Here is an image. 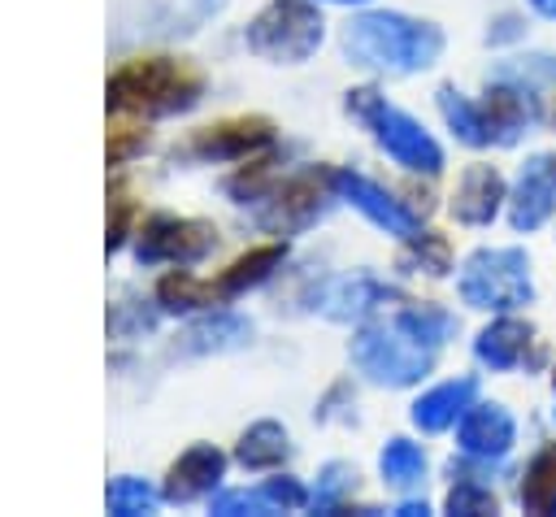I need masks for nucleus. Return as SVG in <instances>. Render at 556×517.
I'll return each mask as SVG.
<instances>
[{
    "label": "nucleus",
    "mask_w": 556,
    "mask_h": 517,
    "mask_svg": "<svg viewBox=\"0 0 556 517\" xmlns=\"http://www.w3.org/2000/svg\"><path fill=\"white\" fill-rule=\"evenodd\" d=\"M482 117H486L491 143H513L534 122V96H530V87L526 83H513V78H495V87L486 91Z\"/></svg>",
    "instance_id": "4468645a"
},
{
    "label": "nucleus",
    "mask_w": 556,
    "mask_h": 517,
    "mask_svg": "<svg viewBox=\"0 0 556 517\" xmlns=\"http://www.w3.org/2000/svg\"><path fill=\"white\" fill-rule=\"evenodd\" d=\"M400 265L404 269H426V274H447V243L439 235H413L408 248L400 252Z\"/></svg>",
    "instance_id": "cd10ccee"
},
{
    "label": "nucleus",
    "mask_w": 556,
    "mask_h": 517,
    "mask_svg": "<svg viewBox=\"0 0 556 517\" xmlns=\"http://www.w3.org/2000/svg\"><path fill=\"white\" fill-rule=\"evenodd\" d=\"M378 469H382V478H387L391 487L408 491V487L421 482V474H426V456H421L417 443H408V439H391V443L382 447V456H378Z\"/></svg>",
    "instance_id": "393cba45"
},
{
    "label": "nucleus",
    "mask_w": 556,
    "mask_h": 517,
    "mask_svg": "<svg viewBox=\"0 0 556 517\" xmlns=\"http://www.w3.org/2000/svg\"><path fill=\"white\" fill-rule=\"evenodd\" d=\"M521 508H526V513H539V517H552V513H556V443H547V447L526 465V478H521Z\"/></svg>",
    "instance_id": "5701e85b"
},
{
    "label": "nucleus",
    "mask_w": 556,
    "mask_h": 517,
    "mask_svg": "<svg viewBox=\"0 0 556 517\" xmlns=\"http://www.w3.org/2000/svg\"><path fill=\"white\" fill-rule=\"evenodd\" d=\"M348 113H356V117L374 130L378 148H382L395 165H404V169H413V174H439V169H443L439 143H434L408 113H400L395 104H387V96H378L374 87L348 91Z\"/></svg>",
    "instance_id": "7ed1b4c3"
},
{
    "label": "nucleus",
    "mask_w": 556,
    "mask_h": 517,
    "mask_svg": "<svg viewBox=\"0 0 556 517\" xmlns=\"http://www.w3.org/2000/svg\"><path fill=\"white\" fill-rule=\"evenodd\" d=\"M343 52L361 70H387V74H413L439 61L443 30L404 13H361L343 26Z\"/></svg>",
    "instance_id": "f257e3e1"
},
{
    "label": "nucleus",
    "mask_w": 556,
    "mask_h": 517,
    "mask_svg": "<svg viewBox=\"0 0 556 517\" xmlns=\"http://www.w3.org/2000/svg\"><path fill=\"white\" fill-rule=\"evenodd\" d=\"M261 491L269 495V504H274L278 513H282V508H304V504H308V491H304L295 478H269Z\"/></svg>",
    "instance_id": "7c9ffc66"
},
{
    "label": "nucleus",
    "mask_w": 556,
    "mask_h": 517,
    "mask_svg": "<svg viewBox=\"0 0 556 517\" xmlns=\"http://www.w3.org/2000/svg\"><path fill=\"white\" fill-rule=\"evenodd\" d=\"M473 395H478V378L439 382V387H430L426 395H417V404H413V426L426 430V434H439V430H447L452 421H460V413L473 404Z\"/></svg>",
    "instance_id": "f3484780"
},
{
    "label": "nucleus",
    "mask_w": 556,
    "mask_h": 517,
    "mask_svg": "<svg viewBox=\"0 0 556 517\" xmlns=\"http://www.w3.org/2000/svg\"><path fill=\"white\" fill-rule=\"evenodd\" d=\"M330 187L339 200H348L352 209H361L378 230L387 235H400V239H413L421 230V217L413 209H404L387 187L369 182L365 174H352V169H330Z\"/></svg>",
    "instance_id": "1a4fd4ad"
},
{
    "label": "nucleus",
    "mask_w": 556,
    "mask_h": 517,
    "mask_svg": "<svg viewBox=\"0 0 556 517\" xmlns=\"http://www.w3.org/2000/svg\"><path fill=\"white\" fill-rule=\"evenodd\" d=\"M248 335H252V321H243L235 313H213L182 335L178 352H226V348L248 343Z\"/></svg>",
    "instance_id": "412c9836"
},
{
    "label": "nucleus",
    "mask_w": 556,
    "mask_h": 517,
    "mask_svg": "<svg viewBox=\"0 0 556 517\" xmlns=\"http://www.w3.org/2000/svg\"><path fill=\"white\" fill-rule=\"evenodd\" d=\"M330 196H334L330 174L304 169V174L287 178L282 187H274L269 196L256 200V226H261V230H274V235L304 230L308 222H317V217L326 213V200H330Z\"/></svg>",
    "instance_id": "6e6552de"
},
{
    "label": "nucleus",
    "mask_w": 556,
    "mask_h": 517,
    "mask_svg": "<svg viewBox=\"0 0 556 517\" xmlns=\"http://www.w3.org/2000/svg\"><path fill=\"white\" fill-rule=\"evenodd\" d=\"M356 491V469L343 465V461H330L317 478V495H313V508L317 513H339L343 508V495Z\"/></svg>",
    "instance_id": "bb28decb"
},
{
    "label": "nucleus",
    "mask_w": 556,
    "mask_h": 517,
    "mask_svg": "<svg viewBox=\"0 0 556 517\" xmlns=\"http://www.w3.org/2000/svg\"><path fill=\"white\" fill-rule=\"evenodd\" d=\"M143 143H148V135H143L139 126H117L113 139H109V161L117 165V161H126L130 152H139Z\"/></svg>",
    "instance_id": "2f4dec72"
},
{
    "label": "nucleus",
    "mask_w": 556,
    "mask_h": 517,
    "mask_svg": "<svg viewBox=\"0 0 556 517\" xmlns=\"http://www.w3.org/2000/svg\"><path fill=\"white\" fill-rule=\"evenodd\" d=\"M109 513L113 517H139V513H152L156 508V495L143 478H113L109 482Z\"/></svg>",
    "instance_id": "a878e982"
},
{
    "label": "nucleus",
    "mask_w": 556,
    "mask_h": 517,
    "mask_svg": "<svg viewBox=\"0 0 556 517\" xmlns=\"http://www.w3.org/2000/svg\"><path fill=\"white\" fill-rule=\"evenodd\" d=\"M352 361L365 378L387 387H408L434 365V348L417 343L400 321H369L352 339Z\"/></svg>",
    "instance_id": "39448f33"
},
{
    "label": "nucleus",
    "mask_w": 556,
    "mask_h": 517,
    "mask_svg": "<svg viewBox=\"0 0 556 517\" xmlns=\"http://www.w3.org/2000/svg\"><path fill=\"white\" fill-rule=\"evenodd\" d=\"M517 439V426L504 404H469L456 421V443L469 461H500L508 456Z\"/></svg>",
    "instance_id": "f8f14e48"
},
{
    "label": "nucleus",
    "mask_w": 556,
    "mask_h": 517,
    "mask_svg": "<svg viewBox=\"0 0 556 517\" xmlns=\"http://www.w3.org/2000/svg\"><path fill=\"white\" fill-rule=\"evenodd\" d=\"M530 261L521 248H478L460 269V300L469 308L508 313L530 304Z\"/></svg>",
    "instance_id": "20e7f679"
},
{
    "label": "nucleus",
    "mask_w": 556,
    "mask_h": 517,
    "mask_svg": "<svg viewBox=\"0 0 556 517\" xmlns=\"http://www.w3.org/2000/svg\"><path fill=\"white\" fill-rule=\"evenodd\" d=\"M213 513L235 517V513H278V508H274L269 495L256 487V491H222V495L213 500Z\"/></svg>",
    "instance_id": "c756f323"
},
{
    "label": "nucleus",
    "mask_w": 556,
    "mask_h": 517,
    "mask_svg": "<svg viewBox=\"0 0 556 517\" xmlns=\"http://www.w3.org/2000/svg\"><path fill=\"white\" fill-rule=\"evenodd\" d=\"M387 300H395L391 287H382V282H374V278H356V282H339V287H330V291L321 295V313L348 321V317H365V313H374V308L387 304Z\"/></svg>",
    "instance_id": "6ab92c4d"
},
{
    "label": "nucleus",
    "mask_w": 556,
    "mask_h": 517,
    "mask_svg": "<svg viewBox=\"0 0 556 517\" xmlns=\"http://www.w3.org/2000/svg\"><path fill=\"white\" fill-rule=\"evenodd\" d=\"M556 209V152H539L521 165L517 187L508 196L513 230H539Z\"/></svg>",
    "instance_id": "9d476101"
},
{
    "label": "nucleus",
    "mask_w": 556,
    "mask_h": 517,
    "mask_svg": "<svg viewBox=\"0 0 556 517\" xmlns=\"http://www.w3.org/2000/svg\"><path fill=\"white\" fill-rule=\"evenodd\" d=\"M222 474H226V456L213 443H191L165 474V500H174V504L200 500L222 482Z\"/></svg>",
    "instance_id": "ddd939ff"
},
{
    "label": "nucleus",
    "mask_w": 556,
    "mask_h": 517,
    "mask_svg": "<svg viewBox=\"0 0 556 517\" xmlns=\"http://www.w3.org/2000/svg\"><path fill=\"white\" fill-rule=\"evenodd\" d=\"M217 248V230L213 222H200V217H169V213H156L139 226V239H135V261L139 265H191V261H204L208 252Z\"/></svg>",
    "instance_id": "0eeeda50"
},
{
    "label": "nucleus",
    "mask_w": 556,
    "mask_h": 517,
    "mask_svg": "<svg viewBox=\"0 0 556 517\" xmlns=\"http://www.w3.org/2000/svg\"><path fill=\"white\" fill-rule=\"evenodd\" d=\"M321 13L308 4V0H274L265 4L252 22H248V48L265 61H282V65H295V61H308L321 43Z\"/></svg>",
    "instance_id": "423d86ee"
},
{
    "label": "nucleus",
    "mask_w": 556,
    "mask_h": 517,
    "mask_svg": "<svg viewBox=\"0 0 556 517\" xmlns=\"http://www.w3.org/2000/svg\"><path fill=\"white\" fill-rule=\"evenodd\" d=\"M269 143H274V126L265 117H226L217 126L195 130V139L182 152L187 156H200V161H235V156L261 152Z\"/></svg>",
    "instance_id": "9b49d317"
},
{
    "label": "nucleus",
    "mask_w": 556,
    "mask_h": 517,
    "mask_svg": "<svg viewBox=\"0 0 556 517\" xmlns=\"http://www.w3.org/2000/svg\"><path fill=\"white\" fill-rule=\"evenodd\" d=\"M204 91V78L174 56H139L113 70L109 78V113L130 117H165L187 113Z\"/></svg>",
    "instance_id": "f03ea898"
},
{
    "label": "nucleus",
    "mask_w": 556,
    "mask_h": 517,
    "mask_svg": "<svg viewBox=\"0 0 556 517\" xmlns=\"http://www.w3.org/2000/svg\"><path fill=\"white\" fill-rule=\"evenodd\" d=\"M526 348H530V326L517 321V317L491 321V326L478 335V343H473L478 361L491 365V369H517V365L526 361Z\"/></svg>",
    "instance_id": "a211bd4d"
},
{
    "label": "nucleus",
    "mask_w": 556,
    "mask_h": 517,
    "mask_svg": "<svg viewBox=\"0 0 556 517\" xmlns=\"http://www.w3.org/2000/svg\"><path fill=\"white\" fill-rule=\"evenodd\" d=\"M439 113H443V122L452 126V135H456L460 143H469V148H486V143H491L482 104H473V100L460 96L456 87H443V91H439Z\"/></svg>",
    "instance_id": "b1692460"
},
{
    "label": "nucleus",
    "mask_w": 556,
    "mask_h": 517,
    "mask_svg": "<svg viewBox=\"0 0 556 517\" xmlns=\"http://www.w3.org/2000/svg\"><path fill=\"white\" fill-rule=\"evenodd\" d=\"M291 456V443H287V430L278 421H256L243 430L239 447H235V461L243 469H274Z\"/></svg>",
    "instance_id": "aec40b11"
},
{
    "label": "nucleus",
    "mask_w": 556,
    "mask_h": 517,
    "mask_svg": "<svg viewBox=\"0 0 556 517\" xmlns=\"http://www.w3.org/2000/svg\"><path fill=\"white\" fill-rule=\"evenodd\" d=\"M126 239V196L122 187H113V217H109V252Z\"/></svg>",
    "instance_id": "473e14b6"
},
{
    "label": "nucleus",
    "mask_w": 556,
    "mask_h": 517,
    "mask_svg": "<svg viewBox=\"0 0 556 517\" xmlns=\"http://www.w3.org/2000/svg\"><path fill=\"white\" fill-rule=\"evenodd\" d=\"M530 4H534L543 17H556V0H530Z\"/></svg>",
    "instance_id": "72a5a7b5"
},
{
    "label": "nucleus",
    "mask_w": 556,
    "mask_h": 517,
    "mask_svg": "<svg viewBox=\"0 0 556 517\" xmlns=\"http://www.w3.org/2000/svg\"><path fill=\"white\" fill-rule=\"evenodd\" d=\"M282 256H287V243H261V248H252V252L235 256L217 278H204L208 300H213V304H222V300H235L239 291H248V287L265 282V278L274 274V265H282Z\"/></svg>",
    "instance_id": "dca6fc26"
},
{
    "label": "nucleus",
    "mask_w": 556,
    "mask_h": 517,
    "mask_svg": "<svg viewBox=\"0 0 556 517\" xmlns=\"http://www.w3.org/2000/svg\"><path fill=\"white\" fill-rule=\"evenodd\" d=\"M339 4H352V0H339Z\"/></svg>",
    "instance_id": "f704fd0d"
},
{
    "label": "nucleus",
    "mask_w": 556,
    "mask_h": 517,
    "mask_svg": "<svg viewBox=\"0 0 556 517\" xmlns=\"http://www.w3.org/2000/svg\"><path fill=\"white\" fill-rule=\"evenodd\" d=\"M391 321H400L417 343H426V348H443L447 339H452V330H456V317L447 313V308H439V304H413V300H404L395 313H391Z\"/></svg>",
    "instance_id": "4be33fe9"
},
{
    "label": "nucleus",
    "mask_w": 556,
    "mask_h": 517,
    "mask_svg": "<svg viewBox=\"0 0 556 517\" xmlns=\"http://www.w3.org/2000/svg\"><path fill=\"white\" fill-rule=\"evenodd\" d=\"M504 200V178L491 165H469L452 191V217L460 226H486L500 213Z\"/></svg>",
    "instance_id": "2eb2a0df"
},
{
    "label": "nucleus",
    "mask_w": 556,
    "mask_h": 517,
    "mask_svg": "<svg viewBox=\"0 0 556 517\" xmlns=\"http://www.w3.org/2000/svg\"><path fill=\"white\" fill-rule=\"evenodd\" d=\"M452 478H456V474H452ZM447 513H460V517L495 513V495H491V487H486L482 478L460 474V478H456V487H452V495H447Z\"/></svg>",
    "instance_id": "c85d7f7f"
}]
</instances>
